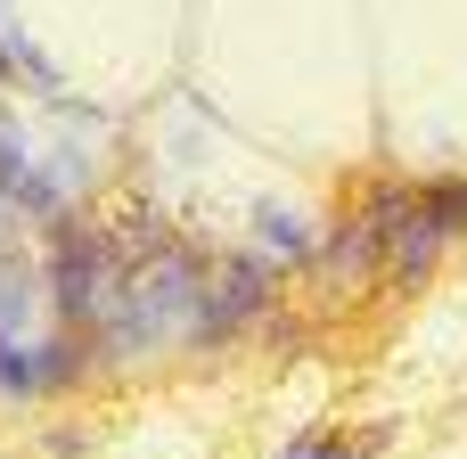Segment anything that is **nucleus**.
<instances>
[{"label":"nucleus","instance_id":"nucleus-1","mask_svg":"<svg viewBox=\"0 0 467 459\" xmlns=\"http://www.w3.org/2000/svg\"><path fill=\"white\" fill-rule=\"evenodd\" d=\"M254 304H263V263H238V271H230V287H213V304H205L197 320H205V329H238Z\"/></svg>","mask_w":467,"mask_h":459},{"label":"nucleus","instance_id":"nucleus-2","mask_svg":"<svg viewBox=\"0 0 467 459\" xmlns=\"http://www.w3.org/2000/svg\"><path fill=\"white\" fill-rule=\"evenodd\" d=\"M394 230H402V238H394V279H419V271L435 263V246H443V230H435V222H427L419 205H410V214H402Z\"/></svg>","mask_w":467,"mask_h":459},{"label":"nucleus","instance_id":"nucleus-3","mask_svg":"<svg viewBox=\"0 0 467 459\" xmlns=\"http://www.w3.org/2000/svg\"><path fill=\"white\" fill-rule=\"evenodd\" d=\"M41 378H57V353H16L0 337V386H41Z\"/></svg>","mask_w":467,"mask_h":459},{"label":"nucleus","instance_id":"nucleus-4","mask_svg":"<svg viewBox=\"0 0 467 459\" xmlns=\"http://www.w3.org/2000/svg\"><path fill=\"white\" fill-rule=\"evenodd\" d=\"M279 459H320V435H304V443H296V452H279Z\"/></svg>","mask_w":467,"mask_h":459}]
</instances>
